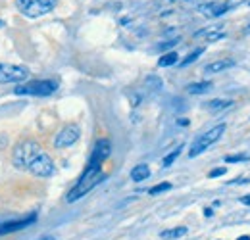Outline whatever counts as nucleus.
Segmentation results:
<instances>
[{"label":"nucleus","instance_id":"obj_24","mask_svg":"<svg viewBox=\"0 0 250 240\" xmlns=\"http://www.w3.org/2000/svg\"><path fill=\"white\" fill-rule=\"evenodd\" d=\"M177 40H179V39H173V40H167V42H164V44H160L158 48H160V50H166V48H169V46H173V44H177Z\"/></svg>","mask_w":250,"mask_h":240},{"label":"nucleus","instance_id":"obj_14","mask_svg":"<svg viewBox=\"0 0 250 240\" xmlns=\"http://www.w3.org/2000/svg\"><path fill=\"white\" fill-rule=\"evenodd\" d=\"M187 235V227H175V229H167V231H162L160 237L164 240H175V239H181Z\"/></svg>","mask_w":250,"mask_h":240},{"label":"nucleus","instance_id":"obj_7","mask_svg":"<svg viewBox=\"0 0 250 240\" xmlns=\"http://www.w3.org/2000/svg\"><path fill=\"white\" fill-rule=\"evenodd\" d=\"M27 171H31L35 177H52V175H54V171H56V167H54L52 158H50L48 154L41 152V154L33 160L31 163H29Z\"/></svg>","mask_w":250,"mask_h":240},{"label":"nucleus","instance_id":"obj_20","mask_svg":"<svg viewBox=\"0 0 250 240\" xmlns=\"http://www.w3.org/2000/svg\"><path fill=\"white\" fill-rule=\"evenodd\" d=\"M204 52V48H196V50H192L190 54H188L185 60L181 61V67H185V65H188V63H192V61H196L198 60V56Z\"/></svg>","mask_w":250,"mask_h":240},{"label":"nucleus","instance_id":"obj_3","mask_svg":"<svg viewBox=\"0 0 250 240\" xmlns=\"http://www.w3.org/2000/svg\"><path fill=\"white\" fill-rule=\"evenodd\" d=\"M58 0H16L18 10L27 18H39L54 10Z\"/></svg>","mask_w":250,"mask_h":240},{"label":"nucleus","instance_id":"obj_19","mask_svg":"<svg viewBox=\"0 0 250 240\" xmlns=\"http://www.w3.org/2000/svg\"><path fill=\"white\" fill-rule=\"evenodd\" d=\"M181 148H183V146H177V148H175V150L171 152V154H167V156L164 158V161H162V165H164V167H169V165H171V163H173V161L177 160V156L181 154Z\"/></svg>","mask_w":250,"mask_h":240},{"label":"nucleus","instance_id":"obj_21","mask_svg":"<svg viewBox=\"0 0 250 240\" xmlns=\"http://www.w3.org/2000/svg\"><path fill=\"white\" fill-rule=\"evenodd\" d=\"M169 188H171V184H169V182H162V184L152 186V188L148 190V194H150V196H156V194H160V192H166V190H169Z\"/></svg>","mask_w":250,"mask_h":240},{"label":"nucleus","instance_id":"obj_16","mask_svg":"<svg viewBox=\"0 0 250 240\" xmlns=\"http://www.w3.org/2000/svg\"><path fill=\"white\" fill-rule=\"evenodd\" d=\"M212 87H214V85H212L210 81H202V83H192V85H188L187 90L190 94H204V92H208Z\"/></svg>","mask_w":250,"mask_h":240},{"label":"nucleus","instance_id":"obj_30","mask_svg":"<svg viewBox=\"0 0 250 240\" xmlns=\"http://www.w3.org/2000/svg\"><path fill=\"white\" fill-rule=\"evenodd\" d=\"M0 27H2V21H0Z\"/></svg>","mask_w":250,"mask_h":240},{"label":"nucleus","instance_id":"obj_22","mask_svg":"<svg viewBox=\"0 0 250 240\" xmlns=\"http://www.w3.org/2000/svg\"><path fill=\"white\" fill-rule=\"evenodd\" d=\"M245 160H250L249 154H235V156H225V161H227V163H237V161H245Z\"/></svg>","mask_w":250,"mask_h":240},{"label":"nucleus","instance_id":"obj_9","mask_svg":"<svg viewBox=\"0 0 250 240\" xmlns=\"http://www.w3.org/2000/svg\"><path fill=\"white\" fill-rule=\"evenodd\" d=\"M37 221V213L33 211L27 217L21 219H14V221H0V235H8V233H16L21 229H27L29 225H33Z\"/></svg>","mask_w":250,"mask_h":240},{"label":"nucleus","instance_id":"obj_4","mask_svg":"<svg viewBox=\"0 0 250 240\" xmlns=\"http://www.w3.org/2000/svg\"><path fill=\"white\" fill-rule=\"evenodd\" d=\"M223 133H225V123H219L214 129H210V131H206L204 135H200V137L192 142V146H190V150H188V158H196L198 154L208 150V146H212L214 142H218Z\"/></svg>","mask_w":250,"mask_h":240},{"label":"nucleus","instance_id":"obj_5","mask_svg":"<svg viewBox=\"0 0 250 240\" xmlns=\"http://www.w3.org/2000/svg\"><path fill=\"white\" fill-rule=\"evenodd\" d=\"M58 89V83L56 81H33V83H27V85H20L16 89V94H29V96H50L54 94Z\"/></svg>","mask_w":250,"mask_h":240},{"label":"nucleus","instance_id":"obj_8","mask_svg":"<svg viewBox=\"0 0 250 240\" xmlns=\"http://www.w3.org/2000/svg\"><path fill=\"white\" fill-rule=\"evenodd\" d=\"M79 137H81V129H79V125H75V123L65 125L62 131L56 135V139H54V146H56V148H67V146L75 144V142L79 140Z\"/></svg>","mask_w":250,"mask_h":240},{"label":"nucleus","instance_id":"obj_2","mask_svg":"<svg viewBox=\"0 0 250 240\" xmlns=\"http://www.w3.org/2000/svg\"><path fill=\"white\" fill-rule=\"evenodd\" d=\"M41 152H42V148L39 146V142L29 140V139H27V140H21V142H18V146L14 148V158H12V161H14V165H16L18 169H27L29 163H31Z\"/></svg>","mask_w":250,"mask_h":240},{"label":"nucleus","instance_id":"obj_11","mask_svg":"<svg viewBox=\"0 0 250 240\" xmlns=\"http://www.w3.org/2000/svg\"><path fill=\"white\" fill-rule=\"evenodd\" d=\"M233 65H235V60L225 58V60H216V61H212V63H208V65L204 67V71H206L208 75H212V73L225 71V69H229V67H233Z\"/></svg>","mask_w":250,"mask_h":240},{"label":"nucleus","instance_id":"obj_12","mask_svg":"<svg viewBox=\"0 0 250 240\" xmlns=\"http://www.w3.org/2000/svg\"><path fill=\"white\" fill-rule=\"evenodd\" d=\"M148 177H150V167H148V165H145V163H141V165H135V167L131 169V179L135 180V182L146 180Z\"/></svg>","mask_w":250,"mask_h":240},{"label":"nucleus","instance_id":"obj_15","mask_svg":"<svg viewBox=\"0 0 250 240\" xmlns=\"http://www.w3.org/2000/svg\"><path fill=\"white\" fill-rule=\"evenodd\" d=\"M231 104H233L231 100H223V98H214V100L206 102V104H204V108H206V110H210V112H219V110H225V108H229Z\"/></svg>","mask_w":250,"mask_h":240},{"label":"nucleus","instance_id":"obj_26","mask_svg":"<svg viewBox=\"0 0 250 240\" xmlns=\"http://www.w3.org/2000/svg\"><path fill=\"white\" fill-rule=\"evenodd\" d=\"M204 213H206V217H210V215H212V210H210V208H206V210H204Z\"/></svg>","mask_w":250,"mask_h":240},{"label":"nucleus","instance_id":"obj_13","mask_svg":"<svg viewBox=\"0 0 250 240\" xmlns=\"http://www.w3.org/2000/svg\"><path fill=\"white\" fill-rule=\"evenodd\" d=\"M206 37V40L208 42H212V40H218L221 37H225V31H223V25H218V27H214L212 31H198L194 37Z\"/></svg>","mask_w":250,"mask_h":240},{"label":"nucleus","instance_id":"obj_31","mask_svg":"<svg viewBox=\"0 0 250 240\" xmlns=\"http://www.w3.org/2000/svg\"><path fill=\"white\" fill-rule=\"evenodd\" d=\"M188 2H194V0H188Z\"/></svg>","mask_w":250,"mask_h":240},{"label":"nucleus","instance_id":"obj_1","mask_svg":"<svg viewBox=\"0 0 250 240\" xmlns=\"http://www.w3.org/2000/svg\"><path fill=\"white\" fill-rule=\"evenodd\" d=\"M106 179V175L102 173V163L100 161H94V160H89V165H87V169L83 171V175H81V179L77 180V184L69 190V194H67V202H75V200H79L81 196H85L87 192H91L96 184H100L102 180Z\"/></svg>","mask_w":250,"mask_h":240},{"label":"nucleus","instance_id":"obj_6","mask_svg":"<svg viewBox=\"0 0 250 240\" xmlns=\"http://www.w3.org/2000/svg\"><path fill=\"white\" fill-rule=\"evenodd\" d=\"M29 77V69L14 63H0V85L6 83H21Z\"/></svg>","mask_w":250,"mask_h":240},{"label":"nucleus","instance_id":"obj_17","mask_svg":"<svg viewBox=\"0 0 250 240\" xmlns=\"http://www.w3.org/2000/svg\"><path fill=\"white\" fill-rule=\"evenodd\" d=\"M177 60H179L177 52H167V54H164V56L158 60V65H160V67H169V65L177 63Z\"/></svg>","mask_w":250,"mask_h":240},{"label":"nucleus","instance_id":"obj_28","mask_svg":"<svg viewBox=\"0 0 250 240\" xmlns=\"http://www.w3.org/2000/svg\"><path fill=\"white\" fill-rule=\"evenodd\" d=\"M245 33H249V35H250V23H249V27H247V29H245Z\"/></svg>","mask_w":250,"mask_h":240},{"label":"nucleus","instance_id":"obj_10","mask_svg":"<svg viewBox=\"0 0 250 240\" xmlns=\"http://www.w3.org/2000/svg\"><path fill=\"white\" fill-rule=\"evenodd\" d=\"M198 10L208 18H218V16H223L225 12H229L231 6L227 2H208V4H202Z\"/></svg>","mask_w":250,"mask_h":240},{"label":"nucleus","instance_id":"obj_27","mask_svg":"<svg viewBox=\"0 0 250 240\" xmlns=\"http://www.w3.org/2000/svg\"><path fill=\"white\" fill-rule=\"evenodd\" d=\"M237 240H250V237H249V235H245V237H239Z\"/></svg>","mask_w":250,"mask_h":240},{"label":"nucleus","instance_id":"obj_23","mask_svg":"<svg viewBox=\"0 0 250 240\" xmlns=\"http://www.w3.org/2000/svg\"><path fill=\"white\" fill-rule=\"evenodd\" d=\"M225 171H227L225 167H218V169H212V171H210V177H212V179H214V177H221V175H223Z\"/></svg>","mask_w":250,"mask_h":240},{"label":"nucleus","instance_id":"obj_18","mask_svg":"<svg viewBox=\"0 0 250 240\" xmlns=\"http://www.w3.org/2000/svg\"><path fill=\"white\" fill-rule=\"evenodd\" d=\"M145 85H146L150 90H162V89H164L162 79H160V77H156V75H148V77L145 79Z\"/></svg>","mask_w":250,"mask_h":240},{"label":"nucleus","instance_id":"obj_25","mask_svg":"<svg viewBox=\"0 0 250 240\" xmlns=\"http://www.w3.org/2000/svg\"><path fill=\"white\" fill-rule=\"evenodd\" d=\"M241 204H245V206H250V194H249V196H243V198H241Z\"/></svg>","mask_w":250,"mask_h":240},{"label":"nucleus","instance_id":"obj_29","mask_svg":"<svg viewBox=\"0 0 250 240\" xmlns=\"http://www.w3.org/2000/svg\"><path fill=\"white\" fill-rule=\"evenodd\" d=\"M41 240H54L52 237H46V239H41Z\"/></svg>","mask_w":250,"mask_h":240}]
</instances>
